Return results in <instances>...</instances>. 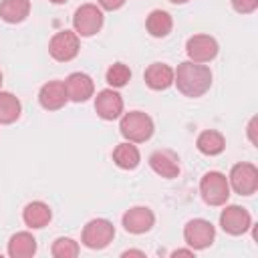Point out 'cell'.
<instances>
[{
    "mask_svg": "<svg viewBox=\"0 0 258 258\" xmlns=\"http://www.w3.org/2000/svg\"><path fill=\"white\" fill-rule=\"evenodd\" d=\"M173 85L183 97L198 99L206 95L212 87V71L206 64L183 60L173 69Z\"/></svg>",
    "mask_w": 258,
    "mask_h": 258,
    "instance_id": "cell-1",
    "label": "cell"
},
{
    "mask_svg": "<svg viewBox=\"0 0 258 258\" xmlns=\"http://www.w3.org/2000/svg\"><path fill=\"white\" fill-rule=\"evenodd\" d=\"M153 131H155L153 119L143 111H129L119 117V133L125 137V141L145 143L151 139Z\"/></svg>",
    "mask_w": 258,
    "mask_h": 258,
    "instance_id": "cell-2",
    "label": "cell"
},
{
    "mask_svg": "<svg viewBox=\"0 0 258 258\" xmlns=\"http://www.w3.org/2000/svg\"><path fill=\"white\" fill-rule=\"evenodd\" d=\"M200 196L208 206H226L230 198V183L222 171H208L200 179Z\"/></svg>",
    "mask_w": 258,
    "mask_h": 258,
    "instance_id": "cell-3",
    "label": "cell"
},
{
    "mask_svg": "<svg viewBox=\"0 0 258 258\" xmlns=\"http://www.w3.org/2000/svg\"><path fill=\"white\" fill-rule=\"evenodd\" d=\"M113 238H115V226L105 218L89 220L81 234V242L89 250H103L113 242Z\"/></svg>",
    "mask_w": 258,
    "mask_h": 258,
    "instance_id": "cell-4",
    "label": "cell"
},
{
    "mask_svg": "<svg viewBox=\"0 0 258 258\" xmlns=\"http://www.w3.org/2000/svg\"><path fill=\"white\" fill-rule=\"evenodd\" d=\"M103 22H105V16H103V10L97 6V4H81L77 10H75V16H73V28L79 36L83 38H89V36H95L101 28H103Z\"/></svg>",
    "mask_w": 258,
    "mask_h": 258,
    "instance_id": "cell-5",
    "label": "cell"
},
{
    "mask_svg": "<svg viewBox=\"0 0 258 258\" xmlns=\"http://www.w3.org/2000/svg\"><path fill=\"white\" fill-rule=\"evenodd\" d=\"M230 189H234L238 196H252L258 189V167L254 163L240 161L232 165L228 175Z\"/></svg>",
    "mask_w": 258,
    "mask_h": 258,
    "instance_id": "cell-6",
    "label": "cell"
},
{
    "mask_svg": "<svg viewBox=\"0 0 258 258\" xmlns=\"http://www.w3.org/2000/svg\"><path fill=\"white\" fill-rule=\"evenodd\" d=\"M183 240L191 250H206L216 240V228L210 220L194 218L183 226Z\"/></svg>",
    "mask_w": 258,
    "mask_h": 258,
    "instance_id": "cell-7",
    "label": "cell"
},
{
    "mask_svg": "<svg viewBox=\"0 0 258 258\" xmlns=\"http://www.w3.org/2000/svg\"><path fill=\"white\" fill-rule=\"evenodd\" d=\"M81 42H79V34L75 30H58L56 34H52L50 42H48V54L56 60V62H69L79 54Z\"/></svg>",
    "mask_w": 258,
    "mask_h": 258,
    "instance_id": "cell-8",
    "label": "cell"
},
{
    "mask_svg": "<svg viewBox=\"0 0 258 258\" xmlns=\"http://www.w3.org/2000/svg\"><path fill=\"white\" fill-rule=\"evenodd\" d=\"M218 50H220L218 40L210 34H194L185 42V52L191 62H200V64L212 62L218 56Z\"/></svg>",
    "mask_w": 258,
    "mask_h": 258,
    "instance_id": "cell-9",
    "label": "cell"
},
{
    "mask_svg": "<svg viewBox=\"0 0 258 258\" xmlns=\"http://www.w3.org/2000/svg\"><path fill=\"white\" fill-rule=\"evenodd\" d=\"M220 226L230 236H242L252 228V216L242 206H226L220 214Z\"/></svg>",
    "mask_w": 258,
    "mask_h": 258,
    "instance_id": "cell-10",
    "label": "cell"
},
{
    "mask_svg": "<svg viewBox=\"0 0 258 258\" xmlns=\"http://www.w3.org/2000/svg\"><path fill=\"white\" fill-rule=\"evenodd\" d=\"M121 224H123L125 232L139 236V234H145V232H149V230L153 228V224H155V214H153L147 206H133V208H129V210L123 214Z\"/></svg>",
    "mask_w": 258,
    "mask_h": 258,
    "instance_id": "cell-11",
    "label": "cell"
},
{
    "mask_svg": "<svg viewBox=\"0 0 258 258\" xmlns=\"http://www.w3.org/2000/svg\"><path fill=\"white\" fill-rule=\"evenodd\" d=\"M95 113L103 121H115L123 115V97L115 89H103L95 97Z\"/></svg>",
    "mask_w": 258,
    "mask_h": 258,
    "instance_id": "cell-12",
    "label": "cell"
},
{
    "mask_svg": "<svg viewBox=\"0 0 258 258\" xmlns=\"http://www.w3.org/2000/svg\"><path fill=\"white\" fill-rule=\"evenodd\" d=\"M64 89L69 95V101L73 103H85L95 95V83L87 73H71L64 79Z\"/></svg>",
    "mask_w": 258,
    "mask_h": 258,
    "instance_id": "cell-13",
    "label": "cell"
},
{
    "mask_svg": "<svg viewBox=\"0 0 258 258\" xmlns=\"http://www.w3.org/2000/svg\"><path fill=\"white\" fill-rule=\"evenodd\" d=\"M38 103L44 111H58L69 103L64 81H48L38 91Z\"/></svg>",
    "mask_w": 258,
    "mask_h": 258,
    "instance_id": "cell-14",
    "label": "cell"
},
{
    "mask_svg": "<svg viewBox=\"0 0 258 258\" xmlns=\"http://www.w3.org/2000/svg\"><path fill=\"white\" fill-rule=\"evenodd\" d=\"M149 167L157 175L165 179H173L179 175V157L171 149H157L149 155Z\"/></svg>",
    "mask_w": 258,
    "mask_h": 258,
    "instance_id": "cell-15",
    "label": "cell"
},
{
    "mask_svg": "<svg viewBox=\"0 0 258 258\" xmlns=\"http://www.w3.org/2000/svg\"><path fill=\"white\" fill-rule=\"evenodd\" d=\"M143 79L151 91H165L173 85V69L167 62H151L145 69Z\"/></svg>",
    "mask_w": 258,
    "mask_h": 258,
    "instance_id": "cell-16",
    "label": "cell"
},
{
    "mask_svg": "<svg viewBox=\"0 0 258 258\" xmlns=\"http://www.w3.org/2000/svg\"><path fill=\"white\" fill-rule=\"evenodd\" d=\"M22 220L30 230H40L44 226H48V222L52 220V210L48 204L36 200L24 206L22 210Z\"/></svg>",
    "mask_w": 258,
    "mask_h": 258,
    "instance_id": "cell-17",
    "label": "cell"
},
{
    "mask_svg": "<svg viewBox=\"0 0 258 258\" xmlns=\"http://www.w3.org/2000/svg\"><path fill=\"white\" fill-rule=\"evenodd\" d=\"M36 254V238L30 232H16L8 240L10 258H32Z\"/></svg>",
    "mask_w": 258,
    "mask_h": 258,
    "instance_id": "cell-18",
    "label": "cell"
},
{
    "mask_svg": "<svg viewBox=\"0 0 258 258\" xmlns=\"http://www.w3.org/2000/svg\"><path fill=\"white\" fill-rule=\"evenodd\" d=\"M30 14V0H0V18L8 24H20Z\"/></svg>",
    "mask_w": 258,
    "mask_h": 258,
    "instance_id": "cell-19",
    "label": "cell"
},
{
    "mask_svg": "<svg viewBox=\"0 0 258 258\" xmlns=\"http://www.w3.org/2000/svg\"><path fill=\"white\" fill-rule=\"evenodd\" d=\"M196 147H198L200 153L214 157V155H220L226 149V137L216 129H206L198 135Z\"/></svg>",
    "mask_w": 258,
    "mask_h": 258,
    "instance_id": "cell-20",
    "label": "cell"
},
{
    "mask_svg": "<svg viewBox=\"0 0 258 258\" xmlns=\"http://www.w3.org/2000/svg\"><path fill=\"white\" fill-rule=\"evenodd\" d=\"M145 28L153 38H165L173 28V18L165 10H151L145 18Z\"/></svg>",
    "mask_w": 258,
    "mask_h": 258,
    "instance_id": "cell-21",
    "label": "cell"
},
{
    "mask_svg": "<svg viewBox=\"0 0 258 258\" xmlns=\"http://www.w3.org/2000/svg\"><path fill=\"white\" fill-rule=\"evenodd\" d=\"M113 161H115L117 167L131 171V169H135V167L139 165L141 153H139V149H137L135 143L123 141V143H119V145L113 149Z\"/></svg>",
    "mask_w": 258,
    "mask_h": 258,
    "instance_id": "cell-22",
    "label": "cell"
},
{
    "mask_svg": "<svg viewBox=\"0 0 258 258\" xmlns=\"http://www.w3.org/2000/svg\"><path fill=\"white\" fill-rule=\"evenodd\" d=\"M22 105L16 95L8 91H0V125H10L20 119Z\"/></svg>",
    "mask_w": 258,
    "mask_h": 258,
    "instance_id": "cell-23",
    "label": "cell"
},
{
    "mask_svg": "<svg viewBox=\"0 0 258 258\" xmlns=\"http://www.w3.org/2000/svg\"><path fill=\"white\" fill-rule=\"evenodd\" d=\"M105 81L111 85V89H121L131 81V69L123 62H113L105 73Z\"/></svg>",
    "mask_w": 258,
    "mask_h": 258,
    "instance_id": "cell-24",
    "label": "cell"
},
{
    "mask_svg": "<svg viewBox=\"0 0 258 258\" xmlns=\"http://www.w3.org/2000/svg\"><path fill=\"white\" fill-rule=\"evenodd\" d=\"M52 256L54 258H77L81 248H79V242H75L73 238H67V236H60L52 242V248H50Z\"/></svg>",
    "mask_w": 258,
    "mask_h": 258,
    "instance_id": "cell-25",
    "label": "cell"
},
{
    "mask_svg": "<svg viewBox=\"0 0 258 258\" xmlns=\"http://www.w3.org/2000/svg\"><path fill=\"white\" fill-rule=\"evenodd\" d=\"M238 14H252L258 8V0H230Z\"/></svg>",
    "mask_w": 258,
    "mask_h": 258,
    "instance_id": "cell-26",
    "label": "cell"
},
{
    "mask_svg": "<svg viewBox=\"0 0 258 258\" xmlns=\"http://www.w3.org/2000/svg\"><path fill=\"white\" fill-rule=\"evenodd\" d=\"M97 2H99V8H101V10L113 12V10H119L127 0H97Z\"/></svg>",
    "mask_w": 258,
    "mask_h": 258,
    "instance_id": "cell-27",
    "label": "cell"
},
{
    "mask_svg": "<svg viewBox=\"0 0 258 258\" xmlns=\"http://www.w3.org/2000/svg\"><path fill=\"white\" fill-rule=\"evenodd\" d=\"M194 252L196 250H191V248H187V250H175V252H171V256H194Z\"/></svg>",
    "mask_w": 258,
    "mask_h": 258,
    "instance_id": "cell-28",
    "label": "cell"
},
{
    "mask_svg": "<svg viewBox=\"0 0 258 258\" xmlns=\"http://www.w3.org/2000/svg\"><path fill=\"white\" fill-rule=\"evenodd\" d=\"M121 256H141V258H145V252H141V250H125Z\"/></svg>",
    "mask_w": 258,
    "mask_h": 258,
    "instance_id": "cell-29",
    "label": "cell"
},
{
    "mask_svg": "<svg viewBox=\"0 0 258 258\" xmlns=\"http://www.w3.org/2000/svg\"><path fill=\"white\" fill-rule=\"evenodd\" d=\"M254 123H256V119H252L250 125H248V135H250V141H252V143H256V137H254Z\"/></svg>",
    "mask_w": 258,
    "mask_h": 258,
    "instance_id": "cell-30",
    "label": "cell"
},
{
    "mask_svg": "<svg viewBox=\"0 0 258 258\" xmlns=\"http://www.w3.org/2000/svg\"><path fill=\"white\" fill-rule=\"evenodd\" d=\"M167 2H171V4H185V2H189V0H167Z\"/></svg>",
    "mask_w": 258,
    "mask_h": 258,
    "instance_id": "cell-31",
    "label": "cell"
},
{
    "mask_svg": "<svg viewBox=\"0 0 258 258\" xmlns=\"http://www.w3.org/2000/svg\"><path fill=\"white\" fill-rule=\"evenodd\" d=\"M48 2H52V4H64V2H69V0H48Z\"/></svg>",
    "mask_w": 258,
    "mask_h": 258,
    "instance_id": "cell-32",
    "label": "cell"
},
{
    "mask_svg": "<svg viewBox=\"0 0 258 258\" xmlns=\"http://www.w3.org/2000/svg\"><path fill=\"white\" fill-rule=\"evenodd\" d=\"M2 79H4V77H2V71H0V89H2Z\"/></svg>",
    "mask_w": 258,
    "mask_h": 258,
    "instance_id": "cell-33",
    "label": "cell"
}]
</instances>
